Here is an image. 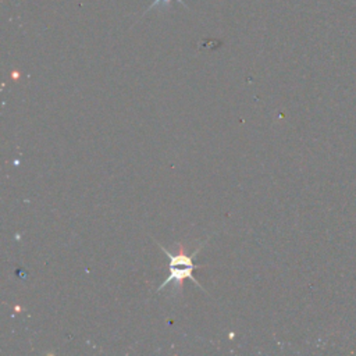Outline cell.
Segmentation results:
<instances>
[{"label": "cell", "instance_id": "1", "mask_svg": "<svg viewBox=\"0 0 356 356\" xmlns=\"http://www.w3.org/2000/svg\"><path fill=\"white\" fill-rule=\"evenodd\" d=\"M160 248L163 249V252L167 254V257H168V260H170V263H168L170 274H168V277L164 280V282L159 286L157 291H161V289H163L167 284H170L171 281L175 282V288L182 289L184 281H185L186 278L193 280V281L202 288L200 282L196 281V278H193V275H192V271L196 268V266L193 264V257L197 254V252L200 250L202 246L197 248V249H195V252H193L192 254H186V253H185L184 245H179V246H178V252H177L175 254L170 253V252H168L164 246H161V245H160Z\"/></svg>", "mask_w": 356, "mask_h": 356}, {"label": "cell", "instance_id": "2", "mask_svg": "<svg viewBox=\"0 0 356 356\" xmlns=\"http://www.w3.org/2000/svg\"><path fill=\"white\" fill-rule=\"evenodd\" d=\"M171 1H178V3H181L185 8H188V6L185 4V1L184 0H154L146 10H145V13H147V11H150V10H153V8H156V7H159V6H167V4H170Z\"/></svg>", "mask_w": 356, "mask_h": 356}]
</instances>
